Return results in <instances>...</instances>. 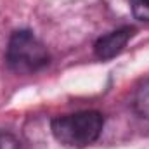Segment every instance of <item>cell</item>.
Listing matches in <instances>:
<instances>
[{
    "label": "cell",
    "instance_id": "obj_4",
    "mask_svg": "<svg viewBox=\"0 0 149 149\" xmlns=\"http://www.w3.org/2000/svg\"><path fill=\"white\" fill-rule=\"evenodd\" d=\"M134 106H135V109H137V113H139L141 116L149 118V80H146V81L137 88Z\"/></svg>",
    "mask_w": 149,
    "mask_h": 149
},
{
    "label": "cell",
    "instance_id": "obj_1",
    "mask_svg": "<svg viewBox=\"0 0 149 149\" xmlns=\"http://www.w3.org/2000/svg\"><path fill=\"white\" fill-rule=\"evenodd\" d=\"M104 118L97 111H81L74 114H64L52 120L54 137L70 148H85L95 142L102 132Z\"/></svg>",
    "mask_w": 149,
    "mask_h": 149
},
{
    "label": "cell",
    "instance_id": "obj_6",
    "mask_svg": "<svg viewBox=\"0 0 149 149\" xmlns=\"http://www.w3.org/2000/svg\"><path fill=\"white\" fill-rule=\"evenodd\" d=\"M16 141L7 135V134H0V149H16Z\"/></svg>",
    "mask_w": 149,
    "mask_h": 149
},
{
    "label": "cell",
    "instance_id": "obj_5",
    "mask_svg": "<svg viewBox=\"0 0 149 149\" xmlns=\"http://www.w3.org/2000/svg\"><path fill=\"white\" fill-rule=\"evenodd\" d=\"M130 5L137 19L149 21V0H130Z\"/></svg>",
    "mask_w": 149,
    "mask_h": 149
},
{
    "label": "cell",
    "instance_id": "obj_2",
    "mask_svg": "<svg viewBox=\"0 0 149 149\" xmlns=\"http://www.w3.org/2000/svg\"><path fill=\"white\" fill-rule=\"evenodd\" d=\"M7 64L19 74H31L49 64V52L45 45L31 31H16L7 45Z\"/></svg>",
    "mask_w": 149,
    "mask_h": 149
},
{
    "label": "cell",
    "instance_id": "obj_3",
    "mask_svg": "<svg viewBox=\"0 0 149 149\" xmlns=\"http://www.w3.org/2000/svg\"><path fill=\"white\" fill-rule=\"evenodd\" d=\"M130 37H132V28L114 30L111 33L101 37L95 42V47H94L95 56L99 59H102V61H108V59H111L114 56H118L125 49V45L130 40Z\"/></svg>",
    "mask_w": 149,
    "mask_h": 149
}]
</instances>
